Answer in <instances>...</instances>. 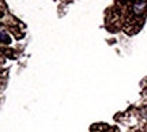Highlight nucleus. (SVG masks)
Returning <instances> with one entry per match:
<instances>
[{
  "label": "nucleus",
  "instance_id": "1",
  "mask_svg": "<svg viewBox=\"0 0 147 132\" xmlns=\"http://www.w3.org/2000/svg\"><path fill=\"white\" fill-rule=\"evenodd\" d=\"M144 8H146V1H144V0H135V3H134V7H132V10H134V12H135L136 15L142 14Z\"/></svg>",
  "mask_w": 147,
  "mask_h": 132
},
{
  "label": "nucleus",
  "instance_id": "2",
  "mask_svg": "<svg viewBox=\"0 0 147 132\" xmlns=\"http://www.w3.org/2000/svg\"><path fill=\"white\" fill-rule=\"evenodd\" d=\"M0 41H1L3 44H10L11 42L10 37H8L5 33H0Z\"/></svg>",
  "mask_w": 147,
  "mask_h": 132
}]
</instances>
